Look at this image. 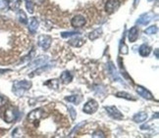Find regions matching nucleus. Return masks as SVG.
Masks as SVG:
<instances>
[{
    "label": "nucleus",
    "instance_id": "obj_27",
    "mask_svg": "<svg viewBox=\"0 0 159 138\" xmlns=\"http://www.w3.org/2000/svg\"><path fill=\"white\" fill-rule=\"evenodd\" d=\"M68 111H69V114L72 118V119H76V117H77V113L75 111V109L73 108L72 106H68Z\"/></svg>",
    "mask_w": 159,
    "mask_h": 138
},
{
    "label": "nucleus",
    "instance_id": "obj_11",
    "mask_svg": "<svg viewBox=\"0 0 159 138\" xmlns=\"http://www.w3.org/2000/svg\"><path fill=\"white\" fill-rule=\"evenodd\" d=\"M42 117V110L41 109H36L30 112L29 115H28V119L30 122H36V121H39Z\"/></svg>",
    "mask_w": 159,
    "mask_h": 138
},
{
    "label": "nucleus",
    "instance_id": "obj_24",
    "mask_svg": "<svg viewBox=\"0 0 159 138\" xmlns=\"http://www.w3.org/2000/svg\"><path fill=\"white\" fill-rule=\"evenodd\" d=\"M79 34H81V32H66L61 33V37H62L63 38H67V37H74V35H79Z\"/></svg>",
    "mask_w": 159,
    "mask_h": 138
},
{
    "label": "nucleus",
    "instance_id": "obj_1",
    "mask_svg": "<svg viewBox=\"0 0 159 138\" xmlns=\"http://www.w3.org/2000/svg\"><path fill=\"white\" fill-rule=\"evenodd\" d=\"M30 87H32V82L29 80H16L13 83L12 91L17 96H22Z\"/></svg>",
    "mask_w": 159,
    "mask_h": 138
},
{
    "label": "nucleus",
    "instance_id": "obj_9",
    "mask_svg": "<svg viewBox=\"0 0 159 138\" xmlns=\"http://www.w3.org/2000/svg\"><path fill=\"white\" fill-rule=\"evenodd\" d=\"M136 91L139 96H142L143 98H144L146 100H153V95H152L148 90H146V89L143 86H139V85L137 86Z\"/></svg>",
    "mask_w": 159,
    "mask_h": 138
},
{
    "label": "nucleus",
    "instance_id": "obj_10",
    "mask_svg": "<svg viewBox=\"0 0 159 138\" xmlns=\"http://www.w3.org/2000/svg\"><path fill=\"white\" fill-rule=\"evenodd\" d=\"M71 24L75 28H82L85 25V19L83 16L78 15V16H75L74 18H73L72 21H71Z\"/></svg>",
    "mask_w": 159,
    "mask_h": 138
},
{
    "label": "nucleus",
    "instance_id": "obj_15",
    "mask_svg": "<svg viewBox=\"0 0 159 138\" xmlns=\"http://www.w3.org/2000/svg\"><path fill=\"white\" fill-rule=\"evenodd\" d=\"M60 80H62V82L64 83V84H68V83H70L73 80V75H71L70 71H63L62 74H61Z\"/></svg>",
    "mask_w": 159,
    "mask_h": 138
},
{
    "label": "nucleus",
    "instance_id": "obj_7",
    "mask_svg": "<svg viewBox=\"0 0 159 138\" xmlns=\"http://www.w3.org/2000/svg\"><path fill=\"white\" fill-rule=\"evenodd\" d=\"M154 18V13L152 12H148V13H144L143 15H140V17L137 20V25H148V24L153 20Z\"/></svg>",
    "mask_w": 159,
    "mask_h": 138
},
{
    "label": "nucleus",
    "instance_id": "obj_32",
    "mask_svg": "<svg viewBox=\"0 0 159 138\" xmlns=\"http://www.w3.org/2000/svg\"><path fill=\"white\" fill-rule=\"evenodd\" d=\"M139 3V0H134V7H137Z\"/></svg>",
    "mask_w": 159,
    "mask_h": 138
},
{
    "label": "nucleus",
    "instance_id": "obj_25",
    "mask_svg": "<svg viewBox=\"0 0 159 138\" xmlns=\"http://www.w3.org/2000/svg\"><path fill=\"white\" fill-rule=\"evenodd\" d=\"M44 84H45V85H49V84H51L50 87H52V88H54V89H57V88H58V85H59V82H58V80H48L47 82H45Z\"/></svg>",
    "mask_w": 159,
    "mask_h": 138
},
{
    "label": "nucleus",
    "instance_id": "obj_14",
    "mask_svg": "<svg viewBox=\"0 0 159 138\" xmlns=\"http://www.w3.org/2000/svg\"><path fill=\"white\" fill-rule=\"evenodd\" d=\"M39 21L35 19V18H32L30 19V25H29V31L30 33H35L36 31H38L39 28Z\"/></svg>",
    "mask_w": 159,
    "mask_h": 138
},
{
    "label": "nucleus",
    "instance_id": "obj_23",
    "mask_svg": "<svg viewBox=\"0 0 159 138\" xmlns=\"http://www.w3.org/2000/svg\"><path fill=\"white\" fill-rule=\"evenodd\" d=\"M157 32H158V28L156 26H151L144 31V32L146 34H155V33H157Z\"/></svg>",
    "mask_w": 159,
    "mask_h": 138
},
{
    "label": "nucleus",
    "instance_id": "obj_31",
    "mask_svg": "<svg viewBox=\"0 0 159 138\" xmlns=\"http://www.w3.org/2000/svg\"><path fill=\"white\" fill-rule=\"evenodd\" d=\"M6 103V98L3 97V96H0V108H1L2 106H4Z\"/></svg>",
    "mask_w": 159,
    "mask_h": 138
},
{
    "label": "nucleus",
    "instance_id": "obj_12",
    "mask_svg": "<svg viewBox=\"0 0 159 138\" xmlns=\"http://www.w3.org/2000/svg\"><path fill=\"white\" fill-rule=\"evenodd\" d=\"M128 38L130 42H136L139 38V29L137 27H133L128 33Z\"/></svg>",
    "mask_w": 159,
    "mask_h": 138
},
{
    "label": "nucleus",
    "instance_id": "obj_13",
    "mask_svg": "<svg viewBox=\"0 0 159 138\" xmlns=\"http://www.w3.org/2000/svg\"><path fill=\"white\" fill-rule=\"evenodd\" d=\"M133 119H134V122L137 123H143L144 121L148 119V114L145 112H139L138 114H136V115L133 117Z\"/></svg>",
    "mask_w": 159,
    "mask_h": 138
},
{
    "label": "nucleus",
    "instance_id": "obj_18",
    "mask_svg": "<svg viewBox=\"0 0 159 138\" xmlns=\"http://www.w3.org/2000/svg\"><path fill=\"white\" fill-rule=\"evenodd\" d=\"M102 35V28H96L93 29V32H90L89 34V38L90 40H95L97 38H99Z\"/></svg>",
    "mask_w": 159,
    "mask_h": 138
},
{
    "label": "nucleus",
    "instance_id": "obj_21",
    "mask_svg": "<svg viewBox=\"0 0 159 138\" xmlns=\"http://www.w3.org/2000/svg\"><path fill=\"white\" fill-rule=\"evenodd\" d=\"M115 96H116V97H118V98H124V99H127V100H134V99L132 97V95H131V94L127 93V92H123V91L117 92Z\"/></svg>",
    "mask_w": 159,
    "mask_h": 138
},
{
    "label": "nucleus",
    "instance_id": "obj_2",
    "mask_svg": "<svg viewBox=\"0 0 159 138\" xmlns=\"http://www.w3.org/2000/svg\"><path fill=\"white\" fill-rule=\"evenodd\" d=\"M19 118V111L15 107H9L4 113V121L8 123H14Z\"/></svg>",
    "mask_w": 159,
    "mask_h": 138
},
{
    "label": "nucleus",
    "instance_id": "obj_19",
    "mask_svg": "<svg viewBox=\"0 0 159 138\" xmlns=\"http://www.w3.org/2000/svg\"><path fill=\"white\" fill-rule=\"evenodd\" d=\"M17 17H18V20L21 24H24V25H27L28 24V18H27V15L26 13L24 12L23 10H20L19 9V12H18L17 14Z\"/></svg>",
    "mask_w": 159,
    "mask_h": 138
},
{
    "label": "nucleus",
    "instance_id": "obj_16",
    "mask_svg": "<svg viewBox=\"0 0 159 138\" xmlns=\"http://www.w3.org/2000/svg\"><path fill=\"white\" fill-rule=\"evenodd\" d=\"M139 55L142 57H148L151 52V48L148 45L143 44L139 48Z\"/></svg>",
    "mask_w": 159,
    "mask_h": 138
},
{
    "label": "nucleus",
    "instance_id": "obj_3",
    "mask_svg": "<svg viewBox=\"0 0 159 138\" xmlns=\"http://www.w3.org/2000/svg\"><path fill=\"white\" fill-rule=\"evenodd\" d=\"M104 109L107 112L108 115L114 119H122L124 118L123 114H122L115 106H105Z\"/></svg>",
    "mask_w": 159,
    "mask_h": 138
},
{
    "label": "nucleus",
    "instance_id": "obj_35",
    "mask_svg": "<svg viewBox=\"0 0 159 138\" xmlns=\"http://www.w3.org/2000/svg\"><path fill=\"white\" fill-rule=\"evenodd\" d=\"M148 1H149V2H151V1H153V0H148Z\"/></svg>",
    "mask_w": 159,
    "mask_h": 138
},
{
    "label": "nucleus",
    "instance_id": "obj_17",
    "mask_svg": "<svg viewBox=\"0 0 159 138\" xmlns=\"http://www.w3.org/2000/svg\"><path fill=\"white\" fill-rule=\"evenodd\" d=\"M8 8H10L12 11H17L21 7V0H7Z\"/></svg>",
    "mask_w": 159,
    "mask_h": 138
},
{
    "label": "nucleus",
    "instance_id": "obj_30",
    "mask_svg": "<svg viewBox=\"0 0 159 138\" xmlns=\"http://www.w3.org/2000/svg\"><path fill=\"white\" fill-rule=\"evenodd\" d=\"M8 8L7 0H0V10H6Z\"/></svg>",
    "mask_w": 159,
    "mask_h": 138
},
{
    "label": "nucleus",
    "instance_id": "obj_28",
    "mask_svg": "<svg viewBox=\"0 0 159 138\" xmlns=\"http://www.w3.org/2000/svg\"><path fill=\"white\" fill-rule=\"evenodd\" d=\"M93 138H104L105 137V134H104V132H102V131H100V130H97V131H94V132L93 133Z\"/></svg>",
    "mask_w": 159,
    "mask_h": 138
},
{
    "label": "nucleus",
    "instance_id": "obj_33",
    "mask_svg": "<svg viewBox=\"0 0 159 138\" xmlns=\"http://www.w3.org/2000/svg\"><path fill=\"white\" fill-rule=\"evenodd\" d=\"M155 57H156V58L159 57V55H158V49H155Z\"/></svg>",
    "mask_w": 159,
    "mask_h": 138
},
{
    "label": "nucleus",
    "instance_id": "obj_5",
    "mask_svg": "<svg viewBox=\"0 0 159 138\" xmlns=\"http://www.w3.org/2000/svg\"><path fill=\"white\" fill-rule=\"evenodd\" d=\"M51 41H52V38L49 37V35L41 34L39 37V42L38 43L43 50H48L50 45H51Z\"/></svg>",
    "mask_w": 159,
    "mask_h": 138
},
{
    "label": "nucleus",
    "instance_id": "obj_4",
    "mask_svg": "<svg viewBox=\"0 0 159 138\" xmlns=\"http://www.w3.org/2000/svg\"><path fill=\"white\" fill-rule=\"evenodd\" d=\"M97 109H98V103L91 99L89 101H88L87 103H85V105L84 106V109L83 111L85 113V114H89V115H91V114H93L97 111Z\"/></svg>",
    "mask_w": 159,
    "mask_h": 138
},
{
    "label": "nucleus",
    "instance_id": "obj_8",
    "mask_svg": "<svg viewBox=\"0 0 159 138\" xmlns=\"http://www.w3.org/2000/svg\"><path fill=\"white\" fill-rule=\"evenodd\" d=\"M108 71H109L110 75L112 76V79H113L115 81H119L120 83H123V84H124V81L122 80V79L119 76V75H118V73H117V70H116L115 66L113 65L112 62H109V63H108Z\"/></svg>",
    "mask_w": 159,
    "mask_h": 138
},
{
    "label": "nucleus",
    "instance_id": "obj_26",
    "mask_svg": "<svg viewBox=\"0 0 159 138\" xmlns=\"http://www.w3.org/2000/svg\"><path fill=\"white\" fill-rule=\"evenodd\" d=\"M26 1V7L29 11V13L33 14L34 13V4L32 0H25Z\"/></svg>",
    "mask_w": 159,
    "mask_h": 138
},
{
    "label": "nucleus",
    "instance_id": "obj_34",
    "mask_svg": "<svg viewBox=\"0 0 159 138\" xmlns=\"http://www.w3.org/2000/svg\"><path fill=\"white\" fill-rule=\"evenodd\" d=\"M158 117V113H156V115H155V118H157ZM152 119H154V116L152 117Z\"/></svg>",
    "mask_w": 159,
    "mask_h": 138
},
{
    "label": "nucleus",
    "instance_id": "obj_6",
    "mask_svg": "<svg viewBox=\"0 0 159 138\" xmlns=\"http://www.w3.org/2000/svg\"><path fill=\"white\" fill-rule=\"evenodd\" d=\"M120 7L119 0H108L105 4V11L107 14H113Z\"/></svg>",
    "mask_w": 159,
    "mask_h": 138
},
{
    "label": "nucleus",
    "instance_id": "obj_22",
    "mask_svg": "<svg viewBox=\"0 0 159 138\" xmlns=\"http://www.w3.org/2000/svg\"><path fill=\"white\" fill-rule=\"evenodd\" d=\"M128 52H129V50H128V46L124 43V37H123V39L120 42V53L123 54V55H126V54H128Z\"/></svg>",
    "mask_w": 159,
    "mask_h": 138
},
{
    "label": "nucleus",
    "instance_id": "obj_20",
    "mask_svg": "<svg viewBox=\"0 0 159 138\" xmlns=\"http://www.w3.org/2000/svg\"><path fill=\"white\" fill-rule=\"evenodd\" d=\"M84 43V40L82 39V38H72L69 40V44L72 45V46H74V47H81L83 44Z\"/></svg>",
    "mask_w": 159,
    "mask_h": 138
},
{
    "label": "nucleus",
    "instance_id": "obj_29",
    "mask_svg": "<svg viewBox=\"0 0 159 138\" xmlns=\"http://www.w3.org/2000/svg\"><path fill=\"white\" fill-rule=\"evenodd\" d=\"M65 100L68 102H72V103H76L78 101V96L77 95H72V96H68V97H65Z\"/></svg>",
    "mask_w": 159,
    "mask_h": 138
}]
</instances>
